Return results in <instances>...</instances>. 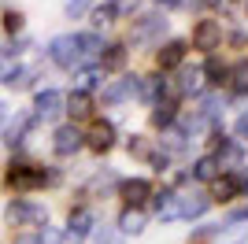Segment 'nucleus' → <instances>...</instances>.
Here are the masks:
<instances>
[{
	"label": "nucleus",
	"instance_id": "1",
	"mask_svg": "<svg viewBox=\"0 0 248 244\" xmlns=\"http://www.w3.org/2000/svg\"><path fill=\"white\" fill-rule=\"evenodd\" d=\"M45 222H48V211L41 203H30V200L8 203V226H45Z\"/></svg>",
	"mask_w": 248,
	"mask_h": 244
},
{
	"label": "nucleus",
	"instance_id": "2",
	"mask_svg": "<svg viewBox=\"0 0 248 244\" xmlns=\"http://www.w3.org/2000/svg\"><path fill=\"white\" fill-rule=\"evenodd\" d=\"M45 182H48V174H45L41 167H30V163H11V170H8V185L19 189V193L37 189V185H45Z\"/></svg>",
	"mask_w": 248,
	"mask_h": 244
},
{
	"label": "nucleus",
	"instance_id": "3",
	"mask_svg": "<svg viewBox=\"0 0 248 244\" xmlns=\"http://www.w3.org/2000/svg\"><path fill=\"white\" fill-rule=\"evenodd\" d=\"M48 56L56 67H67V71H74V67H82V48H78V37H56L48 45Z\"/></svg>",
	"mask_w": 248,
	"mask_h": 244
},
{
	"label": "nucleus",
	"instance_id": "4",
	"mask_svg": "<svg viewBox=\"0 0 248 244\" xmlns=\"http://www.w3.org/2000/svg\"><path fill=\"white\" fill-rule=\"evenodd\" d=\"M218 45H222V26H218L215 19H200L197 26H193V48L215 52Z\"/></svg>",
	"mask_w": 248,
	"mask_h": 244
},
{
	"label": "nucleus",
	"instance_id": "5",
	"mask_svg": "<svg viewBox=\"0 0 248 244\" xmlns=\"http://www.w3.org/2000/svg\"><path fill=\"white\" fill-rule=\"evenodd\" d=\"M82 144H85V137L78 133V126H60L56 137H52V152L56 155H74Z\"/></svg>",
	"mask_w": 248,
	"mask_h": 244
},
{
	"label": "nucleus",
	"instance_id": "6",
	"mask_svg": "<svg viewBox=\"0 0 248 244\" xmlns=\"http://www.w3.org/2000/svg\"><path fill=\"white\" fill-rule=\"evenodd\" d=\"M163 30H167V19L159 11H148V15H141V19L134 22V37L137 41H155V37H163Z\"/></svg>",
	"mask_w": 248,
	"mask_h": 244
},
{
	"label": "nucleus",
	"instance_id": "7",
	"mask_svg": "<svg viewBox=\"0 0 248 244\" xmlns=\"http://www.w3.org/2000/svg\"><path fill=\"white\" fill-rule=\"evenodd\" d=\"M33 107H37V119H60V111H63V92H56V89H41L37 92V100H33Z\"/></svg>",
	"mask_w": 248,
	"mask_h": 244
},
{
	"label": "nucleus",
	"instance_id": "8",
	"mask_svg": "<svg viewBox=\"0 0 248 244\" xmlns=\"http://www.w3.org/2000/svg\"><path fill=\"white\" fill-rule=\"evenodd\" d=\"M186 41H167L163 48L155 52V63H159V71H174V67H182V60H186Z\"/></svg>",
	"mask_w": 248,
	"mask_h": 244
},
{
	"label": "nucleus",
	"instance_id": "9",
	"mask_svg": "<svg viewBox=\"0 0 248 244\" xmlns=\"http://www.w3.org/2000/svg\"><path fill=\"white\" fill-rule=\"evenodd\" d=\"M211 207V196L204 193H189V196H178V218H197Z\"/></svg>",
	"mask_w": 248,
	"mask_h": 244
},
{
	"label": "nucleus",
	"instance_id": "10",
	"mask_svg": "<svg viewBox=\"0 0 248 244\" xmlns=\"http://www.w3.org/2000/svg\"><path fill=\"white\" fill-rule=\"evenodd\" d=\"M137 89H141V78H137V74H134V78H119L115 85L104 89V100H108V104H123L126 96H134Z\"/></svg>",
	"mask_w": 248,
	"mask_h": 244
},
{
	"label": "nucleus",
	"instance_id": "11",
	"mask_svg": "<svg viewBox=\"0 0 248 244\" xmlns=\"http://www.w3.org/2000/svg\"><path fill=\"white\" fill-rule=\"evenodd\" d=\"M85 144L93 148V152H108L115 144V130H111V122H96L93 130H89V137H85Z\"/></svg>",
	"mask_w": 248,
	"mask_h": 244
},
{
	"label": "nucleus",
	"instance_id": "12",
	"mask_svg": "<svg viewBox=\"0 0 248 244\" xmlns=\"http://www.w3.org/2000/svg\"><path fill=\"white\" fill-rule=\"evenodd\" d=\"M30 126H33V115H15V119L8 122V130H4V141L15 148V144H22L26 141V133H30Z\"/></svg>",
	"mask_w": 248,
	"mask_h": 244
},
{
	"label": "nucleus",
	"instance_id": "13",
	"mask_svg": "<svg viewBox=\"0 0 248 244\" xmlns=\"http://www.w3.org/2000/svg\"><path fill=\"white\" fill-rule=\"evenodd\" d=\"M123 196L130 207H137V203H145L148 196H152V185L145 182V178H130V182H123Z\"/></svg>",
	"mask_w": 248,
	"mask_h": 244
},
{
	"label": "nucleus",
	"instance_id": "14",
	"mask_svg": "<svg viewBox=\"0 0 248 244\" xmlns=\"http://www.w3.org/2000/svg\"><path fill=\"white\" fill-rule=\"evenodd\" d=\"M67 104V107H63V111H71V119L78 122V119H89V115H93V100H89V92H71V100H63Z\"/></svg>",
	"mask_w": 248,
	"mask_h": 244
},
{
	"label": "nucleus",
	"instance_id": "15",
	"mask_svg": "<svg viewBox=\"0 0 248 244\" xmlns=\"http://www.w3.org/2000/svg\"><path fill=\"white\" fill-rule=\"evenodd\" d=\"M89 229H93V211H71V218H67V233L74 237V241H82L85 233H89Z\"/></svg>",
	"mask_w": 248,
	"mask_h": 244
},
{
	"label": "nucleus",
	"instance_id": "16",
	"mask_svg": "<svg viewBox=\"0 0 248 244\" xmlns=\"http://www.w3.org/2000/svg\"><path fill=\"white\" fill-rule=\"evenodd\" d=\"M155 214H159L163 222L178 218V193H170V189H163V193H155Z\"/></svg>",
	"mask_w": 248,
	"mask_h": 244
},
{
	"label": "nucleus",
	"instance_id": "17",
	"mask_svg": "<svg viewBox=\"0 0 248 244\" xmlns=\"http://www.w3.org/2000/svg\"><path fill=\"white\" fill-rule=\"evenodd\" d=\"M211 159H215L218 167H233V163L245 159V148H241L237 141H222L218 144V155H211Z\"/></svg>",
	"mask_w": 248,
	"mask_h": 244
},
{
	"label": "nucleus",
	"instance_id": "18",
	"mask_svg": "<svg viewBox=\"0 0 248 244\" xmlns=\"http://www.w3.org/2000/svg\"><path fill=\"white\" fill-rule=\"evenodd\" d=\"M119 229H123V233H141V229H145V211H141V207H126L123 211V218H119Z\"/></svg>",
	"mask_w": 248,
	"mask_h": 244
},
{
	"label": "nucleus",
	"instance_id": "19",
	"mask_svg": "<svg viewBox=\"0 0 248 244\" xmlns=\"http://www.w3.org/2000/svg\"><path fill=\"white\" fill-rule=\"evenodd\" d=\"M237 193H241V185H237V178H233V174H218V178H215V189H211V196H215V200H233Z\"/></svg>",
	"mask_w": 248,
	"mask_h": 244
},
{
	"label": "nucleus",
	"instance_id": "20",
	"mask_svg": "<svg viewBox=\"0 0 248 244\" xmlns=\"http://www.w3.org/2000/svg\"><path fill=\"white\" fill-rule=\"evenodd\" d=\"M100 67L104 71H123L126 67V48L123 45H108V48L100 52Z\"/></svg>",
	"mask_w": 248,
	"mask_h": 244
},
{
	"label": "nucleus",
	"instance_id": "21",
	"mask_svg": "<svg viewBox=\"0 0 248 244\" xmlns=\"http://www.w3.org/2000/svg\"><path fill=\"white\" fill-rule=\"evenodd\" d=\"M78 48H82V63H89V60H96L104 52V45H100L96 33H78Z\"/></svg>",
	"mask_w": 248,
	"mask_h": 244
},
{
	"label": "nucleus",
	"instance_id": "22",
	"mask_svg": "<svg viewBox=\"0 0 248 244\" xmlns=\"http://www.w3.org/2000/svg\"><path fill=\"white\" fill-rule=\"evenodd\" d=\"M204 67H186L182 71V92H200L204 89Z\"/></svg>",
	"mask_w": 248,
	"mask_h": 244
},
{
	"label": "nucleus",
	"instance_id": "23",
	"mask_svg": "<svg viewBox=\"0 0 248 244\" xmlns=\"http://www.w3.org/2000/svg\"><path fill=\"white\" fill-rule=\"evenodd\" d=\"M193 178H200V182H215V178H218V163L211 159V155L197 159V163H193Z\"/></svg>",
	"mask_w": 248,
	"mask_h": 244
},
{
	"label": "nucleus",
	"instance_id": "24",
	"mask_svg": "<svg viewBox=\"0 0 248 244\" xmlns=\"http://www.w3.org/2000/svg\"><path fill=\"white\" fill-rule=\"evenodd\" d=\"M163 89H167V85H163V78H141V89H137V92H141V96H145L148 104H159Z\"/></svg>",
	"mask_w": 248,
	"mask_h": 244
},
{
	"label": "nucleus",
	"instance_id": "25",
	"mask_svg": "<svg viewBox=\"0 0 248 244\" xmlns=\"http://www.w3.org/2000/svg\"><path fill=\"white\" fill-rule=\"evenodd\" d=\"M226 81H230V89H233V92H248V63H237V67H230Z\"/></svg>",
	"mask_w": 248,
	"mask_h": 244
},
{
	"label": "nucleus",
	"instance_id": "26",
	"mask_svg": "<svg viewBox=\"0 0 248 244\" xmlns=\"http://www.w3.org/2000/svg\"><path fill=\"white\" fill-rule=\"evenodd\" d=\"M152 122H155V126H170V122H174V104L159 100V104H155V111H152Z\"/></svg>",
	"mask_w": 248,
	"mask_h": 244
},
{
	"label": "nucleus",
	"instance_id": "27",
	"mask_svg": "<svg viewBox=\"0 0 248 244\" xmlns=\"http://www.w3.org/2000/svg\"><path fill=\"white\" fill-rule=\"evenodd\" d=\"M226 74H230V67H222L218 60H207V67H204V78L207 81H226Z\"/></svg>",
	"mask_w": 248,
	"mask_h": 244
},
{
	"label": "nucleus",
	"instance_id": "28",
	"mask_svg": "<svg viewBox=\"0 0 248 244\" xmlns=\"http://www.w3.org/2000/svg\"><path fill=\"white\" fill-rule=\"evenodd\" d=\"M163 141H167V148H182L186 144V130H178V126H167V133H163Z\"/></svg>",
	"mask_w": 248,
	"mask_h": 244
},
{
	"label": "nucleus",
	"instance_id": "29",
	"mask_svg": "<svg viewBox=\"0 0 248 244\" xmlns=\"http://www.w3.org/2000/svg\"><path fill=\"white\" fill-rule=\"evenodd\" d=\"M111 19H115V8H111V4H104V8L93 11V22H96V26H104V22H111Z\"/></svg>",
	"mask_w": 248,
	"mask_h": 244
},
{
	"label": "nucleus",
	"instance_id": "30",
	"mask_svg": "<svg viewBox=\"0 0 248 244\" xmlns=\"http://www.w3.org/2000/svg\"><path fill=\"white\" fill-rule=\"evenodd\" d=\"M78 81H82V92H85V89H93V85H100V74H96V71H82Z\"/></svg>",
	"mask_w": 248,
	"mask_h": 244
},
{
	"label": "nucleus",
	"instance_id": "31",
	"mask_svg": "<svg viewBox=\"0 0 248 244\" xmlns=\"http://www.w3.org/2000/svg\"><path fill=\"white\" fill-rule=\"evenodd\" d=\"M4 30H11V33L22 30V15L19 11H8V15H4Z\"/></svg>",
	"mask_w": 248,
	"mask_h": 244
},
{
	"label": "nucleus",
	"instance_id": "32",
	"mask_svg": "<svg viewBox=\"0 0 248 244\" xmlns=\"http://www.w3.org/2000/svg\"><path fill=\"white\" fill-rule=\"evenodd\" d=\"M89 4H93V0H67V15L74 19V15H82V11L89 8Z\"/></svg>",
	"mask_w": 248,
	"mask_h": 244
},
{
	"label": "nucleus",
	"instance_id": "33",
	"mask_svg": "<svg viewBox=\"0 0 248 244\" xmlns=\"http://www.w3.org/2000/svg\"><path fill=\"white\" fill-rule=\"evenodd\" d=\"M111 8H115V15H130L137 8V0H111Z\"/></svg>",
	"mask_w": 248,
	"mask_h": 244
},
{
	"label": "nucleus",
	"instance_id": "34",
	"mask_svg": "<svg viewBox=\"0 0 248 244\" xmlns=\"http://www.w3.org/2000/svg\"><path fill=\"white\" fill-rule=\"evenodd\" d=\"M93 244H115V233H111V229H96V233H93Z\"/></svg>",
	"mask_w": 248,
	"mask_h": 244
},
{
	"label": "nucleus",
	"instance_id": "35",
	"mask_svg": "<svg viewBox=\"0 0 248 244\" xmlns=\"http://www.w3.org/2000/svg\"><path fill=\"white\" fill-rule=\"evenodd\" d=\"M130 152H134V155H148V144L134 137V141H130Z\"/></svg>",
	"mask_w": 248,
	"mask_h": 244
},
{
	"label": "nucleus",
	"instance_id": "36",
	"mask_svg": "<svg viewBox=\"0 0 248 244\" xmlns=\"http://www.w3.org/2000/svg\"><path fill=\"white\" fill-rule=\"evenodd\" d=\"M15 244H41V237L37 233H22V237H15Z\"/></svg>",
	"mask_w": 248,
	"mask_h": 244
},
{
	"label": "nucleus",
	"instance_id": "37",
	"mask_svg": "<svg viewBox=\"0 0 248 244\" xmlns=\"http://www.w3.org/2000/svg\"><path fill=\"white\" fill-rule=\"evenodd\" d=\"M237 137H248V111L237 119Z\"/></svg>",
	"mask_w": 248,
	"mask_h": 244
},
{
	"label": "nucleus",
	"instance_id": "38",
	"mask_svg": "<svg viewBox=\"0 0 248 244\" xmlns=\"http://www.w3.org/2000/svg\"><path fill=\"white\" fill-rule=\"evenodd\" d=\"M163 8H182V4H189V0H159Z\"/></svg>",
	"mask_w": 248,
	"mask_h": 244
},
{
	"label": "nucleus",
	"instance_id": "39",
	"mask_svg": "<svg viewBox=\"0 0 248 244\" xmlns=\"http://www.w3.org/2000/svg\"><path fill=\"white\" fill-rule=\"evenodd\" d=\"M237 185H241V193H248V170H245V174L237 178Z\"/></svg>",
	"mask_w": 248,
	"mask_h": 244
},
{
	"label": "nucleus",
	"instance_id": "40",
	"mask_svg": "<svg viewBox=\"0 0 248 244\" xmlns=\"http://www.w3.org/2000/svg\"><path fill=\"white\" fill-rule=\"evenodd\" d=\"M207 4H215V8H218V4H226V0H207Z\"/></svg>",
	"mask_w": 248,
	"mask_h": 244
},
{
	"label": "nucleus",
	"instance_id": "41",
	"mask_svg": "<svg viewBox=\"0 0 248 244\" xmlns=\"http://www.w3.org/2000/svg\"><path fill=\"white\" fill-rule=\"evenodd\" d=\"M0 119H4V107H0Z\"/></svg>",
	"mask_w": 248,
	"mask_h": 244
}]
</instances>
